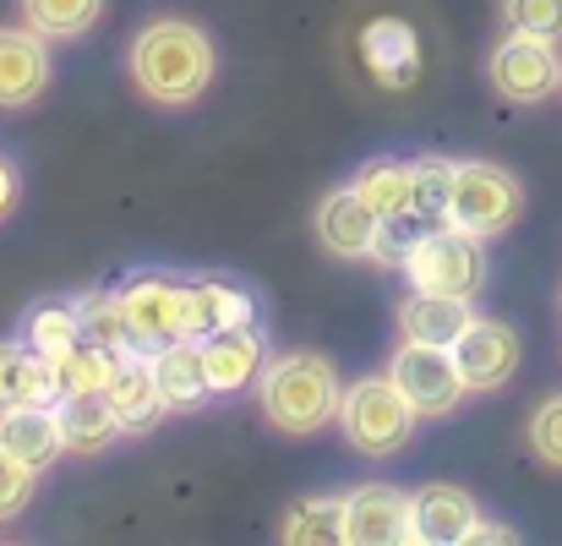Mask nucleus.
<instances>
[{
	"mask_svg": "<svg viewBox=\"0 0 562 546\" xmlns=\"http://www.w3.org/2000/svg\"><path fill=\"white\" fill-rule=\"evenodd\" d=\"M213 38L187 16H154L132 38V82L165 110H187L213 82Z\"/></svg>",
	"mask_w": 562,
	"mask_h": 546,
	"instance_id": "obj_1",
	"label": "nucleus"
},
{
	"mask_svg": "<svg viewBox=\"0 0 562 546\" xmlns=\"http://www.w3.org/2000/svg\"><path fill=\"white\" fill-rule=\"evenodd\" d=\"M257 399H262V415L268 426L290 432V437H312L323 432L328 421H339V399H345V382H339V366L317 350H290V356H273L257 377Z\"/></svg>",
	"mask_w": 562,
	"mask_h": 546,
	"instance_id": "obj_2",
	"label": "nucleus"
},
{
	"mask_svg": "<svg viewBox=\"0 0 562 546\" xmlns=\"http://www.w3.org/2000/svg\"><path fill=\"white\" fill-rule=\"evenodd\" d=\"M339 426H345V443H350V448H361V454H372V459H387V454H398V448L415 437L420 415H415V404L398 393V382L382 371V377H356V382L345 388V399H339Z\"/></svg>",
	"mask_w": 562,
	"mask_h": 546,
	"instance_id": "obj_3",
	"label": "nucleus"
},
{
	"mask_svg": "<svg viewBox=\"0 0 562 546\" xmlns=\"http://www.w3.org/2000/svg\"><path fill=\"white\" fill-rule=\"evenodd\" d=\"M519 213H525V186H519L514 170L486 165V159L453 165V191H448V213H442L448 224H459V230L492 241V235H503Z\"/></svg>",
	"mask_w": 562,
	"mask_h": 546,
	"instance_id": "obj_4",
	"label": "nucleus"
},
{
	"mask_svg": "<svg viewBox=\"0 0 562 546\" xmlns=\"http://www.w3.org/2000/svg\"><path fill=\"white\" fill-rule=\"evenodd\" d=\"M415 290H437V296H470L486 285V241L459 230V224H431L420 235V246L404 263Z\"/></svg>",
	"mask_w": 562,
	"mask_h": 546,
	"instance_id": "obj_5",
	"label": "nucleus"
},
{
	"mask_svg": "<svg viewBox=\"0 0 562 546\" xmlns=\"http://www.w3.org/2000/svg\"><path fill=\"white\" fill-rule=\"evenodd\" d=\"M115 301L126 312V328H132V350L137 356H154L170 339H187V279L148 268V274L121 279Z\"/></svg>",
	"mask_w": 562,
	"mask_h": 546,
	"instance_id": "obj_6",
	"label": "nucleus"
},
{
	"mask_svg": "<svg viewBox=\"0 0 562 546\" xmlns=\"http://www.w3.org/2000/svg\"><path fill=\"white\" fill-rule=\"evenodd\" d=\"M387 377L398 382V393L415 404L420 421H442L459 410V399L470 393L459 366H453V350L442 345H420V339H398L393 361H387Z\"/></svg>",
	"mask_w": 562,
	"mask_h": 546,
	"instance_id": "obj_7",
	"label": "nucleus"
},
{
	"mask_svg": "<svg viewBox=\"0 0 562 546\" xmlns=\"http://www.w3.org/2000/svg\"><path fill=\"white\" fill-rule=\"evenodd\" d=\"M486 77L492 88L508 99V104H541L562 88V55L552 38H530V33H508L492 60H486Z\"/></svg>",
	"mask_w": 562,
	"mask_h": 546,
	"instance_id": "obj_8",
	"label": "nucleus"
},
{
	"mask_svg": "<svg viewBox=\"0 0 562 546\" xmlns=\"http://www.w3.org/2000/svg\"><path fill=\"white\" fill-rule=\"evenodd\" d=\"M481 525V509L464 487H448V481H431L420 492H409V546H459L475 536Z\"/></svg>",
	"mask_w": 562,
	"mask_h": 546,
	"instance_id": "obj_9",
	"label": "nucleus"
},
{
	"mask_svg": "<svg viewBox=\"0 0 562 546\" xmlns=\"http://www.w3.org/2000/svg\"><path fill=\"white\" fill-rule=\"evenodd\" d=\"M453 366L464 377L470 393H492L519 371V334L497 317H475L459 339H453Z\"/></svg>",
	"mask_w": 562,
	"mask_h": 546,
	"instance_id": "obj_10",
	"label": "nucleus"
},
{
	"mask_svg": "<svg viewBox=\"0 0 562 546\" xmlns=\"http://www.w3.org/2000/svg\"><path fill=\"white\" fill-rule=\"evenodd\" d=\"M202 345V371H207V388L213 393H240L262 377L268 366V339L257 334V323H240V328H218Z\"/></svg>",
	"mask_w": 562,
	"mask_h": 546,
	"instance_id": "obj_11",
	"label": "nucleus"
},
{
	"mask_svg": "<svg viewBox=\"0 0 562 546\" xmlns=\"http://www.w3.org/2000/svg\"><path fill=\"white\" fill-rule=\"evenodd\" d=\"M409 531V492L398 487H356L345 492V546H393Z\"/></svg>",
	"mask_w": 562,
	"mask_h": 546,
	"instance_id": "obj_12",
	"label": "nucleus"
},
{
	"mask_svg": "<svg viewBox=\"0 0 562 546\" xmlns=\"http://www.w3.org/2000/svg\"><path fill=\"white\" fill-rule=\"evenodd\" d=\"M49 88V49L33 27H0V110H27Z\"/></svg>",
	"mask_w": 562,
	"mask_h": 546,
	"instance_id": "obj_13",
	"label": "nucleus"
},
{
	"mask_svg": "<svg viewBox=\"0 0 562 546\" xmlns=\"http://www.w3.org/2000/svg\"><path fill=\"white\" fill-rule=\"evenodd\" d=\"M376 208L356 191V186H339L323 197L317 208V235L334 257H372V241H376Z\"/></svg>",
	"mask_w": 562,
	"mask_h": 546,
	"instance_id": "obj_14",
	"label": "nucleus"
},
{
	"mask_svg": "<svg viewBox=\"0 0 562 546\" xmlns=\"http://www.w3.org/2000/svg\"><path fill=\"white\" fill-rule=\"evenodd\" d=\"M470 323H475L470 296L415 290V296L398 307V334H404V339H420V345H442V350H453V339H459Z\"/></svg>",
	"mask_w": 562,
	"mask_h": 546,
	"instance_id": "obj_15",
	"label": "nucleus"
},
{
	"mask_svg": "<svg viewBox=\"0 0 562 546\" xmlns=\"http://www.w3.org/2000/svg\"><path fill=\"white\" fill-rule=\"evenodd\" d=\"M55 426H60V448L66 454H104L126 432L104 393H60L55 399Z\"/></svg>",
	"mask_w": 562,
	"mask_h": 546,
	"instance_id": "obj_16",
	"label": "nucleus"
},
{
	"mask_svg": "<svg viewBox=\"0 0 562 546\" xmlns=\"http://www.w3.org/2000/svg\"><path fill=\"white\" fill-rule=\"evenodd\" d=\"M104 399H110V410H115V421H121L126 432H148V426H159V415L170 410L165 393H159V377H154V356H126L121 371L110 377Z\"/></svg>",
	"mask_w": 562,
	"mask_h": 546,
	"instance_id": "obj_17",
	"label": "nucleus"
},
{
	"mask_svg": "<svg viewBox=\"0 0 562 546\" xmlns=\"http://www.w3.org/2000/svg\"><path fill=\"white\" fill-rule=\"evenodd\" d=\"M257 323V301L229 279H187V339H207L218 328Z\"/></svg>",
	"mask_w": 562,
	"mask_h": 546,
	"instance_id": "obj_18",
	"label": "nucleus"
},
{
	"mask_svg": "<svg viewBox=\"0 0 562 546\" xmlns=\"http://www.w3.org/2000/svg\"><path fill=\"white\" fill-rule=\"evenodd\" d=\"M55 399H60L55 361L33 356L22 339H0V410H11V404H55Z\"/></svg>",
	"mask_w": 562,
	"mask_h": 546,
	"instance_id": "obj_19",
	"label": "nucleus"
},
{
	"mask_svg": "<svg viewBox=\"0 0 562 546\" xmlns=\"http://www.w3.org/2000/svg\"><path fill=\"white\" fill-rule=\"evenodd\" d=\"M0 448L27 459L33 470H44L60 448V426H55V404H11L0 410Z\"/></svg>",
	"mask_w": 562,
	"mask_h": 546,
	"instance_id": "obj_20",
	"label": "nucleus"
},
{
	"mask_svg": "<svg viewBox=\"0 0 562 546\" xmlns=\"http://www.w3.org/2000/svg\"><path fill=\"white\" fill-rule=\"evenodd\" d=\"M154 377H159V393L170 410H196L202 399H213L196 339H170L165 350H154Z\"/></svg>",
	"mask_w": 562,
	"mask_h": 546,
	"instance_id": "obj_21",
	"label": "nucleus"
},
{
	"mask_svg": "<svg viewBox=\"0 0 562 546\" xmlns=\"http://www.w3.org/2000/svg\"><path fill=\"white\" fill-rule=\"evenodd\" d=\"M356 191L376 208V219H398V213H420L415 208V159H372L361 165Z\"/></svg>",
	"mask_w": 562,
	"mask_h": 546,
	"instance_id": "obj_22",
	"label": "nucleus"
},
{
	"mask_svg": "<svg viewBox=\"0 0 562 546\" xmlns=\"http://www.w3.org/2000/svg\"><path fill=\"white\" fill-rule=\"evenodd\" d=\"M22 345L44 361H60L66 350L82 345V323H77V301H38L22 317Z\"/></svg>",
	"mask_w": 562,
	"mask_h": 546,
	"instance_id": "obj_23",
	"label": "nucleus"
},
{
	"mask_svg": "<svg viewBox=\"0 0 562 546\" xmlns=\"http://www.w3.org/2000/svg\"><path fill=\"white\" fill-rule=\"evenodd\" d=\"M22 27H33L38 38H77L99 22L104 0H16Z\"/></svg>",
	"mask_w": 562,
	"mask_h": 546,
	"instance_id": "obj_24",
	"label": "nucleus"
},
{
	"mask_svg": "<svg viewBox=\"0 0 562 546\" xmlns=\"http://www.w3.org/2000/svg\"><path fill=\"white\" fill-rule=\"evenodd\" d=\"M77 323H82V339H88V345H104V350H115V356H137V350H132V328H126V312H121L115 290L77 296Z\"/></svg>",
	"mask_w": 562,
	"mask_h": 546,
	"instance_id": "obj_25",
	"label": "nucleus"
},
{
	"mask_svg": "<svg viewBox=\"0 0 562 546\" xmlns=\"http://www.w3.org/2000/svg\"><path fill=\"white\" fill-rule=\"evenodd\" d=\"M126 356H115V350H104V345H77V350H66L55 371H60V393H104L110 388V377L121 371Z\"/></svg>",
	"mask_w": 562,
	"mask_h": 546,
	"instance_id": "obj_26",
	"label": "nucleus"
},
{
	"mask_svg": "<svg viewBox=\"0 0 562 546\" xmlns=\"http://www.w3.org/2000/svg\"><path fill=\"white\" fill-rule=\"evenodd\" d=\"M284 542H345V498H312V503H295L290 520H284Z\"/></svg>",
	"mask_w": 562,
	"mask_h": 546,
	"instance_id": "obj_27",
	"label": "nucleus"
},
{
	"mask_svg": "<svg viewBox=\"0 0 562 546\" xmlns=\"http://www.w3.org/2000/svg\"><path fill=\"white\" fill-rule=\"evenodd\" d=\"M503 27L530 38H562V0H503Z\"/></svg>",
	"mask_w": 562,
	"mask_h": 546,
	"instance_id": "obj_28",
	"label": "nucleus"
},
{
	"mask_svg": "<svg viewBox=\"0 0 562 546\" xmlns=\"http://www.w3.org/2000/svg\"><path fill=\"white\" fill-rule=\"evenodd\" d=\"M448 191H453V165L448 159H415V208L437 224H448Z\"/></svg>",
	"mask_w": 562,
	"mask_h": 546,
	"instance_id": "obj_29",
	"label": "nucleus"
},
{
	"mask_svg": "<svg viewBox=\"0 0 562 546\" xmlns=\"http://www.w3.org/2000/svg\"><path fill=\"white\" fill-rule=\"evenodd\" d=\"M33 476H38V470H33L27 459H16V454L0 448V525L16 520V514L33 503Z\"/></svg>",
	"mask_w": 562,
	"mask_h": 546,
	"instance_id": "obj_30",
	"label": "nucleus"
},
{
	"mask_svg": "<svg viewBox=\"0 0 562 546\" xmlns=\"http://www.w3.org/2000/svg\"><path fill=\"white\" fill-rule=\"evenodd\" d=\"M530 448L541 465L562 470V393H552L536 415H530Z\"/></svg>",
	"mask_w": 562,
	"mask_h": 546,
	"instance_id": "obj_31",
	"label": "nucleus"
},
{
	"mask_svg": "<svg viewBox=\"0 0 562 546\" xmlns=\"http://www.w3.org/2000/svg\"><path fill=\"white\" fill-rule=\"evenodd\" d=\"M16 197H22V181H16V170H11V159H0V224L16 213Z\"/></svg>",
	"mask_w": 562,
	"mask_h": 546,
	"instance_id": "obj_32",
	"label": "nucleus"
},
{
	"mask_svg": "<svg viewBox=\"0 0 562 546\" xmlns=\"http://www.w3.org/2000/svg\"><path fill=\"white\" fill-rule=\"evenodd\" d=\"M470 542H519V536H514V531H508V525H486V520H481V525H475V536H470Z\"/></svg>",
	"mask_w": 562,
	"mask_h": 546,
	"instance_id": "obj_33",
	"label": "nucleus"
}]
</instances>
